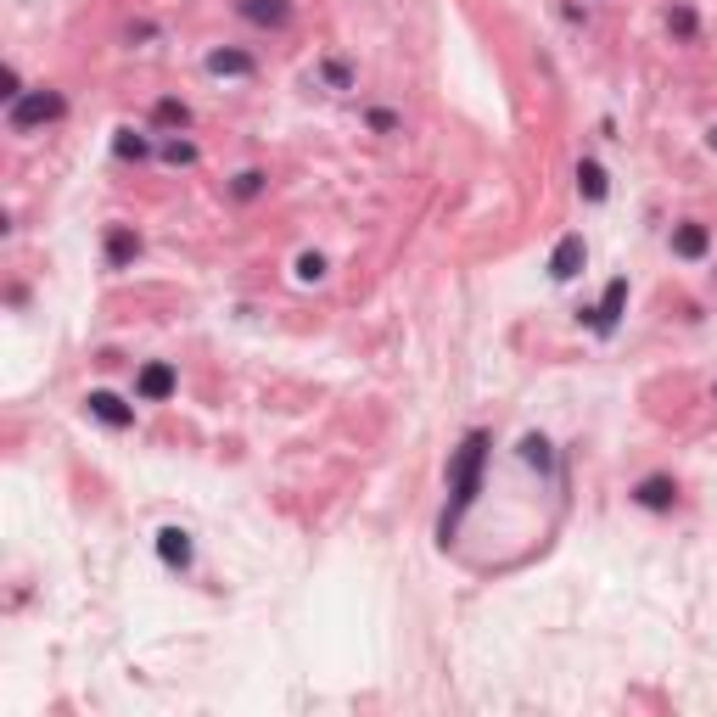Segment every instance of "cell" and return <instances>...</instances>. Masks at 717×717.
I'll return each mask as SVG.
<instances>
[{"mask_svg":"<svg viewBox=\"0 0 717 717\" xmlns=\"http://www.w3.org/2000/svg\"><path fill=\"white\" fill-rule=\"evenodd\" d=\"M482 465H488V432H471V437L460 443V454H454V465H449V510H443V521H437L443 544H449V533L460 527L465 510L477 505V493H482Z\"/></svg>","mask_w":717,"mask_h":717,"instance_id":"obj_1","label":"cell"},{"mask_svg":"<svg viewBox=\"0 0 717 717\" xmlns=\"http://www.w3.org/2000/svg\"><path fill=\"white\" fill-rule=\"evenodd\" d=\"M68 113V101L57 96V90H23V96L12 101V113H6V124L23 135V129H34V124H51V118H62Z\"/></svg>","mask_w":717,"mask_h":717,"instance_id":"obj_2","label":"cell"},{"mask_svg":"<svg viewBox=\"0 0 717 717\" xmlns=\"http://www.w3.org/2000/svg\"><path fill=\"white\" fill-rule=\"evenodd\" d=\"M622 309H628V281H622V275H617V281L605 286L600 309L589 314V325H594V331H600V337H611V331H617V320H622Z\"/></svg>","mask_w":717,"mask_h":717,"instance_id":"obj_3","label":"cell"},{"mask_svg":"<svg viewBox=\"0 0 717 717\" xmlns=\"http://www.w3.org/2000/svg\"><path fill=\"white\" fill-rule=\"evenodd\" d=\"M583 258H589L583 236H561V241H555V253H549V275H555V281H577Z\"/></svg>","mask_w":717,"mask_h":717,"instance_id":"obj_4","label":"cell"},{"mask_svg":"<svg viewBox=\"0 0 717 717\" xmlns=\"http://www.w3.org/2000/svg\"><path fill=\"white\" fill-rule=\"evenodd\" d=\"M85 409H90V415H96L101 426H113V432H124V426H135V409H129V404H124V398H118V393H90V398H85Z\"/></svg>","mask_w":717,"mask_h":717,"instance_id":"obj_5","label":"cell"},{"mask_svg":"<svg viewBox=\"0 0 717 717\" xmlns=\"http://www.w3.org/2000/svg\"><path fill=\"white\" fill-rule=\"evenodd\" d=\"M241 17L258 29H286L292 23V0H241Z\"/></svg>","mask_w":717,"mask_h":717,"instance_id":"obj_6","label":"cell"},{"mask_svg":"<svg viewBox=\"0 0 717 717\" xmlns=\"http://www.w3.org/2000/svg\"><path fill=\"white\" fill-rule=\"evenodd\" d=\"M169 393H174V370L169 365H146L141 376H135V398H141V404H163Z\"/></svg>","mask_w":717,"mask_h":717,"instance_id":"obj_7","label":"cell"},{"mask_svg":"<svg viewBox=\"0 0 717 717\" xmlns=\"http://www.w3.org/2000/svg\"><path fill=\"white\" fill-rule=\"evenodd\" d=\"M157 555H163L174 572H185V566H191V533H185V527H163V533H157Z\"/></svg>","mask_w":717,"mask_h":717,"instance_id":"obj_8","label":"cell"},{"mask_svg":"<svg viewBox=\"0 0 717 717\" xmlns=\"http://www.w3.org/2000/svg\"><path fill=\"white\" fill-rule=\"evenodd\" d=\"M135 253H141V236H135L129 225H113V230H107V264H113V269L135 264Z\"/></svg>","mask_w":717,"mask_h":717,"instance_id":"obj_9","label":"cell"},{"mask_svg":"<svg viewBox=\"0 0 717 717\" xmlns=\"http://www.w3.org/2000/svg\"><path fill=\"white\" fill-rule=\"evenodd\" d=\"M633 499H639L645 510H673L678 488H673V477H645L639 488H633Z\"/></svg>","mask_w":717,"mask_h":717,"instance_id":"obj_10","label":"cell"},{"mask_svg":"<svg viewBox=\"0 0 717 717\" xmlns=\"http://www.w3.org/2000/svg\"><path fill=\"white\" fill-rule=\"evenodd\" d=\"M253 68H258V62L247 57V51H213V57H208V73H219V79H247Z\"/></svg>","mask_w":717,"mask_h":717,"instance_id":"obj_11","label":"cell"},{"mask_svg":"<svg viewBox=\"0 0 717 717\" xmlns=\"http://www.w3.org/2000/svg\"><path fill=\"white\" fill-rule=\"evenodd\" d=\"M706 247H712V241H706V225H678L673 230V253L678 258H706Z\"/></svg>","mask_w":717,"mask_h":717,"instance_id":"obj_12","label":"cell"},{"mask_svg":"<svg viewBox=\"0 0 717 717\" xmlns=\"http://www.w3.org/2000/svg\"><path fill=\"white\" fill-rule=\"evenodd\" d=\"M577 191H583L589 202H605V191H611V185H605V169L594 163V157H583V163H577Z\"/></svg>","mask_w":717,"mask_h":717,"instance_id":"obj_13","label":"cell"},{"mask_svg":"<svg viewBox=\"0 0 717 717\" xmlns=\"http://www.w3.org/2000/svg\"><path fill=\"white\" fill-rule=\"evenodd\" d=\"M152 118H157L163 129H191V107H185V101H174V96H163V101H157V107H152Z\"/></svg>","mask_w":717,"mask_h":717,"instance_id":"obj_14","label":"cell"},{"mask_svg":"<svg viewBox=\"0 0 717 717\" xmlns=\"http://www.w3.org/2000/svg\"><path fill=\"white\" fill-rule=\"evenodd\" d=\"M521 460L538 465V471H549V465H555V454H549V437H521Z\"/></svg>","mask_w":717,"mask_h":717,"instance_id":"obj_15","label":"cell"},{"mask_svg":"<svg viewBox=\"0 0 717 717\" xmlns=\"http://www.w3.org/2000/svg\"><path fill=\"white\" fill-rule=\"evenodd\" d=\"M113 152H118V157H135V163H141V157L152 152V146H146V135H135V129H118Z\"/></svg>","mask_w":717,"mask_h":717,"instance_id":"obj_16","label":"cell"},{"mask_svg":"<svg viewBox=\"0 0 717 717\" xmlns=\"http://www.w3.org/2000/svg\"><path fill=\"white\" fill-rule=\"evenodd\" d=\"M667 29H673L678 40H695V12H689V6H673V12H667Z\"/></svg>","mask_w":717,"mask_h":717,"instance_id":"obj_17","label":"cell"},{"mask_svg":"<svg viewBox=\"0 0 717 717\" xmlns=\"http://www.w3.org/2000/svg\"><path fill=\"white\" fill-rule=\"evenodd\" d=\"M258 191H264V174H258V169L236 174V197H241V202H253V197H258Z\"/></svg>","mask_w":717,"mask_h":717,"instance_id":"obj_18","label":"cell"},{"mask_svg":"<svg viewBox=\"0 0 717 717\" xmlns=\"http://www.w3.org/2000/svg\"><path fill=\"white\" fill-rule=\"evenodd\" d=\"M163 157H169L174 169H185V163H197V146H191V141H169V146H163Z\"/></svg>","mask_w":717,"mask_h":717,"instance_id":"obj_19","label":"cell"},{"mask_svg":"<svg viewBox=\"0 0 717 717\" xmlns=\"http://www.w3.org/2000/svg\"><path fill=\"white\" fill-rule=\"evenodd\" d=\"M320 275H325V258H320V253H303V258H297V281H320Z\"/></svg>","mask_w":717,"mask_h":717,"instance_id":"obj_20","label":"cell"},{"mask_svg":"<svg viewBox=\"0 0 717 717\" xmlns=\"http://www.w3.org/2000/svg\"><path fill=\"white\" fill-rule=\"evenodd\" d=\"M325 79H331V85H337V90H348V85H353V73L342 68V62H325Z\"/></svg>","mask_w":717,"mask_h":717,"instance_id":"obj_21","label":"cell"},{"mask_svg":"<svg viewBox=\"0 0 717 717\" xmlns=\"http://www.w3.org/2000/svg\"><path fill=\"white\" fill-rule=\"evenodd\" d=\"M0 96H6V101H17V96H23V85H17V68H6V73H0Z\"/></svg>","mask_w":717,"mask_h":717,"instance_id":"obj_22","label":"cell"},{"mask_svg":"<svg viewBox=\"0 0 717 717\" xmlns=\"http://www.w3.org/2000/svg\"><path fill=\"white\" fill-rule=\"evenodd\" d=\"M370 129H376V135H393L398 118H393V113H370Z\"/></svg>","mask_w":717,"mask_h":717,"instance_id":"obj_23","label":"cell"},{"mask_svg":"<svg viewBox=\"0 0 717 717\" xmlns=\"http://www.w3.org/2000/svg\"><path fill=\"white\" fill-rule=\"evenodd\" d=\"M712 152H717V129H712Z\"/></svg>","mask_w":717,"mask_h":717,"instance_id":"obj_24","label":"cell"}]
</instances>
